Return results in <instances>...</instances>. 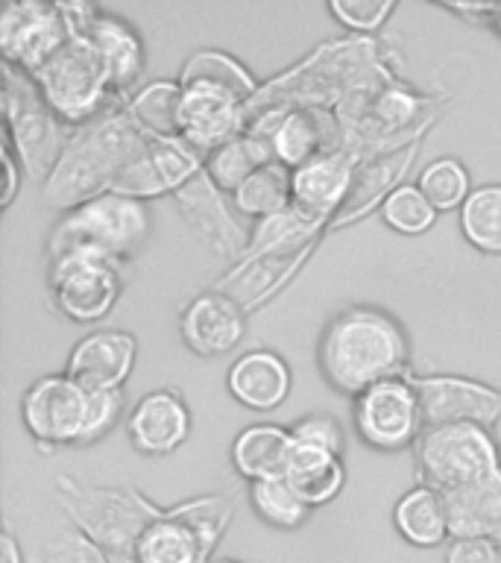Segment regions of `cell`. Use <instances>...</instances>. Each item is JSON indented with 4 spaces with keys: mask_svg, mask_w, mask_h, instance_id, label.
<instances>
[{
    "mask_svg": "<svg viewBox=\"0 0 501 563\" xmlns=\"http://www.w3.org/2000/svg\"><path fill=\"white\" fill-rule=\"evenodd\" d=\"M399 77V56L390 42L378 35H346L316 44L305 59L267 79L246 103V118L267 109L290 106H325L337 109L346 97L364 88Z\"/></svg>",
    "mask_w": 501,
    "mask_h": 563,
    "instance_id": "1",
    "label": "cell"
},
{
    "mask_svg": "<svg viewBox=\"0 0 501 563\" xmlns=\"http://www.w3.org/2000/svg\"><path fill=\"white\" fill-rule=\"evenodd\" d=\"M316 367L332 390L355 399L378 382L411 373V338L385 308L349 306L325 323Z\"/></svg>",
    "mask_w": 501,
    "mask_h": 563,
    "instance_id": "2",
    "label": "cell"
},
{
    "mask_svg": "<svg viewBox=\"0 0 501 563\" xmlns=\"http://www.w3.org/2000/svg\"><path fill=\"white\" fill-rule=\"evenodd\" d=\"M123 100L74 130L53 174L42 183V206L65 214L82 202L103 197L112 191L118 176L132 165V158L153 141L132 121Z\"/></svg>",
    "mask_w": 501,
    "mask_h": 563,
    "instance_id": "3",
    "label": "cell"
},
{
    "mask_svg": "<svg viewBox=\"0 0 501 563\" xmlns=\"http://www.w3.org/2000/svg\"><path fill=\"white\" fill-rule=\"evenodd\" d=\"M446 95H428L390 77L346 97L334 112L343 126V150L358 158H372L390 150L411 147L428 135L446 109Z\"/></svg>",
    "mask_w": 501,
    "mask_h": 563,
    "instance_id": "4",
    "label": "cell"
},
{
    "mask_svg": "<svg viewBox=\"0 0 501 563\" xmlns=\"http://www.w3.org/2000/svg\"><path fill=\"white\" fill-rule=\"evenodd\" d=\"M56 501L70 519V528L86 534L112 563H135L141 534L165 514L138 487L86 484L74 475H56Z\"/></svg>",
    "mask_w": 501,
    "mask_h": 563,
    "instance_id": "5",
    "label": "cell"
},
{
    "mask_svg": "<svg viewBox=\"0 0 501 563\" xmlns=\"http://www.w3.org/2000/svg\"><path fill=\"white\" fill-rule=\"evenodd\" d=\"M149 235H153V214L147 202L109 191L59 214L47 232L44 253L51 258L65 250H97L126 264L147 244Z\"/></svg>",
    "mask_w": 501,
    "mask_h": 563,
    "instance_id": "6",
    "label": "cell"
},
{
    "mask_svg": "<svg viewBox=\"0 0 501 563\" xmlns=\"http://www.w3.org/2000/svg\"><path fill=\"white\" fill-rule=\"evenodd\" d=\"M411 452L420 484H428L437 493L466 490L501 473L496 429L475 422L425 426Z\"/></svg>",
    "mask_w": 501,
    "mask_h": 563,
    "instance_id": "7",
    "label": "cell"
},
{
    "mask_svg": "<svg viewBox=\"0 0 501 563\" xmlns=\"http://www.w3.org/2000/svg\"><path fill=\"white\" fill-rule=\"evenodd\" d=\"M3 141L30 179L44 183L68 147L74 126L53 112L24 70L3 65Z\"/></svg>",
    "mask_w": 501,
    "mask_h": 563,
    "instance_id": "8",
    "label": "cell"
},
{
    "mask_svg": "<svg viewBox=\"0 0 501 563\" xmlns=\"http://www.w3.org/2000/svg\"><path fill=\"white\" fill-rule=\"evenodd\" d=\"M51 103V109L74 130L94 121L123 97H114L103 56L88 35H70L42 68L26 74Z\"/></svg>",
    "mask_w": 501,
    "mask_h": 563,
    "instance_id": "9",
    "label": "cell"
},
{
    "mask_svg": "<svg viewBox=\"0 0 501 563\" xmlns=\"http://www.w3.org/2000/svg\"><path fill=\"white\" fill-rule=\"evenodd\" d=\"M47 290L65 320L100 323L123 297V262L97 250H65L47 258Z\"/></svg>",
    "mask_w": 501,
    "mask_h": 563,
    "instance_id": "10",
    "label": "cell"
},
{
    "mask_svg": "<svg viewBox=\"0 0 501 563\" xmlns=\"http://www.w3.org/2000/svg\"><path fill=\"white\" fill-rule=\"evenodd\" d=\"M352 429L364 446L376 452L413 449V443L425 431V417H422V402L411 373L378 382L355 396Z\"/></svg>",
    "mask_w": 501,
    "mask_h": 563,
    "instance_id": "11",
    "label": "cell"
},
{
    "mask_svg": "<svg viewBox=\"0 0 501 563\" xmlns=\"http://www.w3.org/2000/svg\"><path fill=\"white\" fill-rule=\"evenodd\" d=\"M253 132L272 147L276 162L290 170L311 165L314 158L343 150V126L334 109L325 106H290L267 109L249 118Z\"/></svg>",
    "mask_w": 501,
    "mask_h": 563,
    "instance_id": "12",
    "label": "cell"
},
{
    "mask_svg": "<svg viewBox=\"0 0 501 563\" xmlns=\"http://www.w3.org/2000/svg\"><path fill=\"white\" fill-rule=\"evenodd\" d=\"M88 390L68 373H47L26 385L21 394V422L35 440L38 452L79 446L86 426Z\"/></svg>",
    "mask_w": 501,
    "mask_h": 563,
    "instance_id": "13",
    "label": "cell"
},
{
    "mask_svg": "<svg viewBox=\"0 0 501 563\" xmlns=\"http://www.w3.org/2000/svg\"><path fill=\"white\" fill-rule=\"evenodd\" d=\"M70 38L59 3L12 0L0 12V56L3 65L33 74Z\"/></svg>",
    "mask_w": 501,
    "mask_h": 563,
    "instance_id": "14",
    "label": "cell"
},
{
    "mask_svg": "<svg viewBox=\"0 0 501 563\" xmlns=\"http://www.w3.org/2000/svg\"><path fill=\"white\" fill-rule=\"evenodd\" d=\"M174 202L193 235L200 238L211 253L229 262V267L241 262V255L249 246V229L237 220L232 197L220 191L205 170H200L191 183L179 188L174 194Z\"/></svg>",
    "mask_w": 501,
    "mask_h": 563,
    "instance_id": "15",
    "label": "cell"
},
{
    "mask_svg": "<svg viewBox=\"0 0 501 563\" xmlns=\"http://www.w3.org/2000/svg\"><path fill=\"white\" fill-rule=\"evenodd\" d=\"M422 402L425 426H448V422H475L496 429L501 420V390L478 382V378L457 376V373H411Z\"/></svg>",
    "mask_w": 501,
    "mask_h": 563,
    "instance_id": "16",
    "label": "cell"
},
{
    "mask_svg": "<svg viewBox=\"0 0 501 563\" xmlns=\"http://www.w3.org/2000/svg\"><path fill=\"white\" fill-rule=\"evenodd\" d=\"M205 170V158L182 139H153L132 165L118 176L112 191L149 202L158 197H174L193 176Z\"/></svg>",
    "mask_w": 501,
    "mask_h": 563,
    "instance_id": "17",
    "label": "cell"
},
{
    "mask_svg": "<svg viewBox=\"0 0 501 563\" xmlns=\"http://www.w3.org/2000/svg\"><path fill=\"white\" fill-rule=\"evenodd\" d=\"M246 308L218 288L200 290L179 311L182 343L200 358H220L241 346L246 334Z\"/></svg>",
    "mask_w": 501,
    "mask_h": 563,
    "instance_id": "18",
    "label": "cell"
},
{
    "mask_svg": "<svg viewBox=\"0 0 501 563\" xmlns=\"http://www.w3.org/2000/svg\"><path fill=\"white\" fill-rule=\"evenodd\" d=\"M193 413L176 387L149 390L132 405L126 417V438L138 455L165 457L182 449L191 438Z\"/></svg>",
    "mask_w": 501,
    "mask_h": 563,
    "instance_id": "19",
    "label": "cell"
},
{
    "mask_svg": "<svg viewBox=\"0 0 501 563\" xmlns=\"http://www.w3.org/2000/svg\"><path fill=\"white\" fill-rule=\"evenodd\" d=\"M138 361V338L126 329H94L68 352L65 373L86 390H123Z\"/></svg>",
    "mask_w": 501,
    "mask_h": 563,
    "instance_id": "20",
    "label": "cell"
},
{
    "mask_svg": "<svg viewBox=\"0 0 501 563\" xmlns=\"http://www.w3.org/2000/svg\"><path fill=\"white\" fill-rule=\"evenodd\" d=\"M422 141L411 144V147L390 150V153H381V156L364 158L355 170V179H352V188L343 200L341 211L334 214V220L329 223V235L332 232H341V229H349L355 223H360L364 218H369L372 211H381V206L387 202V197L393 191H399L402 185H408V174L416 165L420 158Z\"/></svg>",
    "mask_w": 501,
    "mask_h": 563,
    "instance_id": "21",
    "label": "cell"
},
{
    "mask_svg": "<svg viewBox=\"0 0 501 563\" xmlns=\"http://www.w3.org/2000/svg\"><path fill=\"white\" fill-rule=\"evenodd\" d=\"M316 246L314 244H299V246H281L272 253L261 255H244L241 262L232 264L218 282L214 288L229 294L246 308V314L261 308L264 302H270L293 276H297L305 262L311 258Z\"/></svg>",
    "mask_w": 501,
    "mask_h": 563,
    "instance_id": "22",
    "label": "cell"
},
{
    "mask_svg": "<svg viewBox=\"0 0 501 563\" xmlns=\"http://www.w3.org/2000/svg\"><path fill=\"white\" fill-rule=\"evenodd\" d=\"M364 158L349 150H337L329 156L314 158L311 165L293 170V209L329 235V223L341 211L352 188L355 170Z\"/></svg>",
    "mask_w": 501,
    "mask_h": 563,
    "instance_id": "23",
    "label": "cell"
},
{
    "mask_svg": "<svg viewBox=\"0 0 501 563\" xmlns=\"http://www.w3.org/2000/svg\"><path fill=\"white\" fill-rule=\"evenodd\" d=\"M182 118H179L182 132H179V139L188 141L202 158H209L218 147L244 135L246 126H249L246 103H241L235 97L220 95L211 88H182Z\"/></svg>",
    "mask_w": 501,
    "mask_h": 563,
    "instance_id": "24",
    "label": "cell"
},
{
    "mask_svg": "<svg viewBox=\"0 0 501 563\" xmlns=\"http://www.w3.org/2000/svg\"><path fill=\"white\" fill-rule=\"evenodd\" d=\"M290 364L272 350L241 352L226 373L229 394L249 411H276L290 396Z\"/></svg>",
    "mask_w": 501,
    "mask_h": 563,
    "instance_id": "25",
    "label": "cell"
},
{
    "mask_svg": "<svg viewBox=\"0 0 501 563\" xmlns=\"http://www.w3.org/2000/svg\"><path fill=\"white\" fill-rule=\"evenodd\" d=\"M88 38L103 56L114 97H130L138 88V79L147 65V47H144V35L138 33V26L132 24L130 18L103 9Z\"/></svg>",
    "mask_w": 501,
    "mask_h": 563,
    "instance_id": "26",
    "label": "cell"
},
{
    "mask_svg": "<svg viewBox=\"0 0 501 563\" xmlns=\"http://www.w3.org/2000/svg\"><path fill=\"white\" fill-rule=\"evenodd\" d=\"M290 452H293V434L276 422H255L237 431L232 440V466L246 482H264L288 473Z\"/></svg>",
    "mask_w": 501,
    "mask_h": 563,
    "instance_id": "27",
    "label": "cell"
},
{
    "mask_svg": "<svg viewBox=\"0 0 501 563\" xmlns=\"http://www.w3.org/2000/svg\"><path fill=\"white\" fill-rule=\"evenodd\" d=\"M452 540H492L501 545V473L466 490L443 493Z\"/></svg>",
    "mask_w": 501,
    "mask_h": 563,
    "instance_id": "28",
    "label": "cell"
},
{
    "mask_svg": "<svg viewBox=\"0 0 501 563\" xmlns=\"http://www.w3.org/2000/svg\"><path fill=\"white\" fill-rule=\"evenodd\" d=\"M179 86L182 88H211V91H220V95H229L241 100V103H249L261 82L255 79V74L246 68L244 62L232 56L226 51H218V47H202V51L191 53L188 59L182 62V70H179Z\"/></svg>",
    "mask_w": 501,
    "mask_h": 563,
    "instance_id": "29",
    "label": "cell"
},
{
    "mask_svg": "<svg viewBox=\"0 0 501 563\" xmlns=\"http://www.w3.org/2000/svg\"><path fill=\"white\" fill-rule=\"evenodd\" d=\"M393 526L404 543L416 545V549H437L443 543H452L443 493L428 484H416L396 501Z\"/></svg>",
    "mask_w": 501,
    "mask_h": 563,
    "instance_id": "30",
    "label": "cell"
},
{
    "mask_svg": "<svg viewBox=\"0 0 501 563\" xmlns=\"http://www.w3.org/2000/svg\"><path fill=\"white\" fill-rule=\"evenodd\" d=\"M135 563H211L205 549H202L200 537L176 505L165 508V514L153 519L147 531L141 534L135 545Z\"/></svg>",
    "mask_w": 501,
    "mask_h": 563,
    "instance_id": "31",
    "label": "cell"
},
{
    "mask_svg": "<svg viewBox=\"0 0 501 563\" xmlns=\"http://www.w3.org/2000/svg\"><path fill=\"white\" fill-rule=\"evenodd\" d=\"M285 478L297 487L299 496L311 508H323L341 496L343 484H346V466H343V457L323 452V449L302 446L293 440Z\"/></svg>",
    "mask_w": 501,
    "mask_h": 563,
    "instance_id": "32",
    "label": "cell"
},
{
    "mask_svg": "<svg viewBox=\"0 0 501 563\" xmlns=\"http://www.w3.org/2000/svg\"><path fill=\"white\" fill-rule=\"evenodd\" d=\"M182 86L179 79H153L138 86L123 103L126 112L149 139H179L182 132Z\"/></svg>",
    "mask_w": 501,
    "mask_h": 563,
    "instance_id": "33",
    "label": "cell"
},
{
    "mask_svg": "<svg viewBox=\"0 0 501 563\" xmlns=\"http://www.w3.org/2000/svg\"><path fill=\"white\" fill-rule=\"evenodd\" d=\"M232 206L241 218L249 220H264L288 211L293 206V170L279 162L264 165L232 194Z\"/></svg>",
    "mask_w": 501,
    "mask_h": 563,
    "instance_id": "34",
    "label": "cell"
},
{
    "mask_svg": "<svg viewBox=\"0 0 501 563\" xmlns=\"http://www.w3.org/2000/svg\"><path fill=\"white\" fill-rule=\"evenodd\" d=\"M270 162H276L270 144L253 135V132H244V135H237L235 141H229V144L218 147L205 158V174L214 179L220 191L232 197L255 170H261Z\"/></svg>",
    "mask_w": 501,
    "mask_h": 563,
    "instance_id": "35",
    "label": "cell"
},
{
    "mask_svg": "<svg viewBox=\"0 0 501 563\" xmlns=\"http://www.w3.org/2000/svg\"><path fill=\"white\" fill-rule=\"evenodd\" d=\"M457 218L466 244L483 255H501V183L472 188Z\"/></svg>",
    "mask_w": 501,
    "mask_h": 563,
    "instance_id": "36",
    "label": "cell"
},
{
    "mask_svg": "<svg viewBox=\"0 0 501 563\" xmlns=\"http://www.w3.org/2000/svg\"><path fill=\"white\" fill-rule=\"evenodd\" d=\"M246 496H249V505L258 514V519L270 528H279V531H299L314 514V508L299 496L297 487L285 475L253 482Z\"/></svg>",
    "mask_w": 501,
    "mask_h": 563,
    "instance_id": "37",
    "label": "cell"
},
{
    "mask_svg": "<svg viewBox=\"0 0 501 563\" xmlns=\"http://www.w3.org/2000/svg\"><path fill=\"white\" fill-rule=\"evenodd\" d=\"M416 188L425 194V200L439 211H460L469 194H472V176L466 165L455 156L434 158L422 167L416 176Z\"/></svg>",
    "mask_w": 501,
    "mask_h": 563,
    "instance_id": "38",
    "label": "cell"
},
{
    "mask_svg": "<svg viewBox=\"0 0 501 563\" xmlns=\"http://www.w3.org/2000/svg\"><path fill=\"white\" fill-rule=\"evenodd\" d=\"M381 220L399 235L416 238L434 227L437 209L425 200V194L416 188V183H408L387 197V202L381 206Z\"/></svg>",
    "mask_w": 501,
    "mask_h": 563,
    "instance_id": "39",
    "label": "cell"
},
{
    "mask_svg": "<svg viewBox=\"0 0 501 563\" xmlns=\"http://www.w3.org/2000/svg\"><path fill=\"white\" fill-rule=\"evenodd\" d=\"M393 12V0H329V15L352 35H376Z\"/></svg>",
    "mask_w": 501,
    "mask_h": 563,
    "instance_id": "40",
    "label": "cell"
},
{
    "mask_svg": "<svg viewBox=\"0 0 501 563\" xmlns=\"http://www.w3.org/2000/svg\"><path fill=\"white\" fill-rule=\"evenodd\" d=\"M123 417V390H88L86 426L79 434V446H97L114 431Z\"/></svg>",
    "mask_w": 501,
    "mask_h": 563,
    "instance_id": "41",
    "label": "cell"
},
{
    "mask_svg": "<svg viewBox=\"0 0 501 563\" xmlns=\"http://www.w3.org/2000/svg\"><path fill=\"white\" fill-rule=\"evenodd\" d=\"M290 434L302 446L323 449V452H332L337 457H343V452H346V429H343V422L337 417H332V413H305V417H299L290 426Z\"/></svg>",
    "mask_w": 501,
    "mask_h": 563,
    "instance_id": "42",
    "label": "cell"
},
{
    "mask_svg": "<svg viewBox=\"0 0 501 563\" xmlns=\"http://www.w3.org/2000/svg\"><path fill=\"white\" fill-rule=\"evenodd\" d=\"M35 563H112L77 528H65L38 549Z\"/></svg>",
    "mask_w": 501,
    "mask_h": 563,
    "instance_id": "43",
    "label": "cell"
},
{
    "mask_svg": "<svg viewBox=\"0 0 501 563\" xmlns=\"http://www.w3.org/2000/svg\"><path fill=\"white\" fill-rule=\"evenodd\" d=\"M446 563H501V545L492 540H452Z\"/></svg>",
    "mask_w": 501,
    "mask_h": 563,
    "instance_id": "44",
    "label": "cell"
},
{
    "mask_svg": "<svg viewBox=\"0 0 501 563\" xmlns=\"http://www.w3.org/2000/svg\"><path fill=\"white\" fill-rule=\"evenodd\" d=\"M0 162H3V194H0V209L7 211L9 206L15 202V197H18V191H21V185H24L26 174L7 141H3V147H0Z\"/></svg>",
    "mask_w": 501,
    "mask_h": 563,
    "instance_id": "45",
    "label": "cell"
},
{
    "mask_svg": "<svg viewBox=\"0 0 501 563\" xmlns=\"http://www.w3.org/2000/svg\"><path fill=\"white\" fill-rule=\"evenodd\" d=\"M0 563H24V552L18 545V537L9 528L0 537Z\"/></svg>",
    "mask_w": 501,
    "mask_h": 563,
    "instance_id": "46",
    "label": "cell"
},
{
    "mask_svg": "<svg viewBox=\"0 0 501 563\" xmlns=\"http://www.w3.org/2000/svg\"><path fill=\"white\" fill-rule=\"evenodd\" d=\"M490 26H492V30H496V33H501V3H499V7H496V15H492Z\"/></svg>",
    "mask_w": 501,
    "mask_h": 563,
    "instance_id": "47",
    "label": "cell"
},
{
    "mask_svg": "<svg viewBox=\"0 0 501 563\" xmlns=\"http://www.w3.org/2000/svg\"><path fill=\"white\" fill-rule=\"evenodd\" d=\"M211 563H241V561H229V558H223V561H211Z\"/></svg>",
    "mask_w": 501,
    "mask_h": 563,
    "instance_id": "48",
    "label": "cell"
}]
</instances>
